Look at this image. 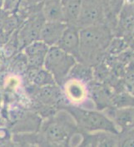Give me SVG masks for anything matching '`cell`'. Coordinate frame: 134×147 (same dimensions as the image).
Segmentation results:
<instances>
[{
  "label": "cell",
  "instance_id": "obj_4",
  "mask_svg": "<svg viewBox=\"0 0 134 147\" xmlns=\"http://www.w3.org/2000/svg\"><path fill=\"white\" fill-rule=\"evenodd\" d=\"M108 8L103 0H82L77 26L79 28L107 23Z\"/></svg>",
  "mask_w": 134,
  "mask_h": 147
},
{
  "label": "cell",
  "instance_id": "obj_6",
  "mask_svg": "<svg viewBox=\"0 0 134 147\" xmlns=\"http://www.w3.org/2000/svg\"><path fill=\"white\" fill-rule=\"evenodd\" d=\"M75 125L70 121H65L63 117L56 118L47 124L45 135L48 142L55 145H63L69 140L75 131Z\"/></svg>",
  "mask_w": 134,
  "mask_h": 147
},
{
  "label": "cell",
  "instance_id": "obj_19",
  "mask_svg": "<svg viewBox=\"0 0 134 147\" xmlns=\"http://www.w3.org/2000/svg\"><path fill=\"white\" fill-rule=\"evenodd\" d=\"M118 146H134V127L119 132Z\"/></svg>",
  "mask_w": 134,
  "mask_h": 147
},
{
  "label": "cell",
  "instance_id": "obj_15",
  "mask_svg": "<svg viewBox=\"0 0 134 147\" xmlns=\"http://www.w3.org/2000/svg\"><path fill=\"white\" fill-rule=\"evenodd\" d=\"M66 86V94L71 101L80 102L85 99L87 96V88L84 86L83 82L72 79Z\"/></svg>",
  "mask_w": 134,
  "mask_h": 147
},
{
  "label": "cell",
  "instance_id": "obj_23",
  "mask_svg": "<svg viewBox=\"0 0 134 147\" xmlns=\"http://www.w3.org/2000/svg\"><path fill=\"white\" fill-rule=\"evenodd\" d=\"M4 1H5V0H0V8H3Z\"/></svg>",
  "mask_w": 134,
  "mask_h": 147
},
{
  "label": "cell",
  "instance_id": "obj_2",
  "mask_svg": "<svg viewBox=\"0 0 134 147\" xmlns=\"http://www.w3.org/2000/svg\"><path fill=\"white\" fill-rule=\"evenodd\" d=\"M68 111L77 126L83 133L108 131L119 134L118 129L114 122L105 113L77 107H68Z\"/></svg>",
  "mask_w": 134,
  "mask_h": 147
},
{
  "label": "cell",
  "instance_id": "obj_22",
  "mask_svg": "<svg viewBox=\"0 0 134 147\" xmlns=\"http://www.w3.org/2000/svg\"><path fill=\"white\" fill-rule=\"evenodd\" d=\"M126 71H134V51L129 62L126 65Z\"/></svg>",
  "mask_w": 134,
  "mask_h": 147
},
{
  "label": "cell",
  "instance_id": "obj_3",
  "mask_svg": "<svg viewBox=\"0 0 134 147\" xmlns=\"http://www.w3.org/2000/svg\"><path fill=\"white\" fill-rule=\"evenodd\" d=\"M78 62L74 57L67 53L58 46L49 47L46 55L43 68L54 78L57 85H63L72 67Z\"/></svg>",
  "mask_w": 134,
  "mask_h": 147
},
{
  "label": "cell",
  "instance_id": "obj_12",
  "mask_svg": "<svg viewBox=\"0 0 134 147\" xmlns=\"http://www.w3.org/2000/svg\"><path fill=\"white\" fill-rule=\"evenodd\" d=\"M63 22L68 25H76L79 21L82 0H61Z\"/></svg>",
  "mask_w": 134,
  "mask_h": 147
},
{
  "label": "cell",
  "instance_id": "obj_8",
  "mask_svg": "<svg viewBox=\"0 0 134 147\" xmlns=\"http://www.w3.org/2000/svg\"><path fill=\"white\" fill-rule=\"evenodd\" d=\"M49 47L42 41L38 40L24 47L27 64L31 69H39L43 67V63Z\"/></svg>",
  "mask_w": 134,
  "mask_h": 147
},
{
  "label": "cell",
  "instance_id": "obj_17",
  "mask_svg": "<svg viewBox=\"0 0 134 147\" xmlns=\"http://www.w3.org/2000/svg\"><path fill=\"white\" fill-rule=\"evenodd\" d=\"M60 92L54 85L42 86L39 92L41 101L45 104H54L59 101Z\"/></svg>",
  "mask_w": 134,
  "mask_h": 147
},
{
  "label": "cell",
  "instance_id": "obj_24",
  "mask_svg": "<svg viewBox=\"0 0 134 147\" xmlns=\"http://www.w3.org/2000/svg\"><path fill=\"white\" fill-rule=\"evenodd\" d=\"M132 36H133V38L134 39V29H133V35H132Z\"/></svg>",
  "mask_w": 134,
  "mask_h": 147
},
{
  "label": "cell",
  "instance_id": "obj_11",
  "mask_svg": "<svg viewBox=\"0 0 134 147\" xmlns=\"http://www.w3.org/2000/svg\"><path fill=\"white\" fill-rule=\"evenodd\" d=\"M68 24L64 22H47L40 32L39 40L48 47L56 46Z\"/></svg>",
  "mask_w": 134,
  "mask_h": 147
},
{
  "label": "cell",
  "instance_id": "obj_1",
  "mask_svg": "<svg viewBox=\"0 0 134 147\" xmlns=\"http://www.w3.org/2000/svg\"><path fill=\"white\" fill-rule=\"evenodd\" d=\"M113 37V31L108 23L80 28L79 62L91 67L101 63Z\"/></svg>",
  "mask_w": 134,
  "mask_h": 147
},
{
  "label": "cell",
  "instance_id": "obj_25",
  "mask_svg": "<svg viewBox=\"0 0 134 147\" xmlns=\"http://www.w3.org/2000/svg\"><path fill=\"white\" fill-rule=\"evenodd\" d=\"M43 1H45V0H39V3H43Z\"/></svg>",
  "mask_w": 134,
  "mask_h": 147
},
{
  "label": "cell",
  "instance_id": "obj_21",
  "mask_svg": "<svg viewBox=\"0 0 134 147\" xmlns=\"http://www.w3.org/2000/svg\"><path fill=\"white\" fill-rule=\"evenodd\" d=\"M122 80L125 88L134 95V71H126Z\"/></svg>",
  "mask_w": 134,
  "mask_h": 147
},
{
  "label": "cell",
  "instance_id": "obj_10",
  "mask_svg": "<svg viewBox=\"0 0 134 147\" xmlns=\"http://www.w3.org/2000/svg\"><path fill=\"white\" fill-rule=\"evenodd\" d=\"M83 146H118V134L108 131L86 133L83 136Z\"/></svg>",
  "mask_w": 134,
  "mask_h": 147
},
{
  "label": "cell",
  "instance_id": "obj_7",
  "mask_svg": "<svg viewBox=\"0 0 134 147\" xmlns=\"http://www.w3.org/2000/svg\"><path fill=\"white\" fill-rule=\"evenodd\" d=\"M67 53L72 55L79 62L80 59V28L76 25H68L57 43Z\"/></svg>",
  "mask_w": 134,
  "mask_h": 147
},
{
  "label": "cell",
  "instance_id": "obj_5",
  "mask_svg": "<svg viewBox=\"0 0 134 147\" xmlns=\"http://www.w3.org/2000/svg\"><path fill=\"white\" fill-rule=\"evenodd\" d=\"M45 23L46 19L43 14L42 8L32 14L25 23L22 25L18 32V46L24 48L32 42L39 40L40 32Z\"/></svg>",
  "mask_w": 134,
  "mask_h": 147
},
{
  "label": "cell",
  "instance_id": "obj_26",
  "mask_svg": "<svg viewBox=\"0 0 134 147\" xmlns=\"http://www.w3.org/2000/svg\"><path fill=\"white\" fill-rule=\"evenodd\" d=\"M133 127H134V124H133Z\"/></svg>",
  "mask_w": 134,
  "mask_h": 147
},
{
  "label": "cell",
  "instance_id": "obj_14",
  "mask_svg": "<svg viewBox=\"0 0 134 147\" xmlns=\"http://www.w3.org/2000/svg\"><path fill=\"white\" fill-rule=\"evenodd\" d=\"M72 79L79 81L83 83H89L94 78V70L93 67L83 62H77L72 67L69 75Z\"/></svg>",
  "mask_w": 134,
  "mask_h": 147
},
{
  "label": "cell",
  "instance_id": "obj_16",
  "mask_svg": "<svg viewBox=\"0 0 134 147\" xmlns=\"http://www.w3.org/2000/svg\"><path fill=\"white\" fill-rule=\"evenodd\" d=\"M32 72L33 73L32 75V81L35 85L39 86H45L55 85V80L49 73L47 70L44 68L42 69H32Z\"/></svg>",
  "mask_w": 134,
  "mask_h": 147
},
{
  "label": "cell",
  "instance_id": "obj_20",
  "mask_svg": "<svg viewBox=\"0 0 134 147\" xmlns=\"http://www.w3.org/2000/svg\"><path fill=\"white\" fill-rule=\"evenodd\" d=\"M18 25H19V18H18V16L12 13H9L3 23V32H4L6 33H11L18 27Z\"/></svg>",
  "mask_w": 134,
  "mask_h": 147
},
{
  "label": "cell",
  "instance_id": "obj_13",
  "mask_svg": "<svg viewBox=\"0 0 134 147\" xmlns=\"http://www.w3.org/2000/svg\"><path fill=\"white\" fill-rule=\"evenodd\" d=\"M42 12L47 22H63L61 0L43 1Z\"/></svg>",
  "mask_w": 134,
  "mask_h": 147
},
{
  "label": "cell",
  "instance_id": "obj_18",
  "mask_svg": "<svg viewBox=\"0 0 134 147\" xmlns=\"http://www.w3.org/2000/svg\"><path fill=\"white\" fill-rule=\"evenodd\" d=\"M128 46V42L126 39L122 37H113L111 40L110 44L108 47L107 53L108 54L112 55V56H117L122 51L127 49Z\"/></svg>",
  "mask_w": 134,
  "mask_h": 147
},
{
  "label": "cell",
  "instance_id": "obj_9",
  "mask_svg": "<svg viewBox=\"0 0 134 147\" xmlns=\"http://www.w3.org/2000/svg\"><path fill=\"white\" fill-rule=\"evenodd\" d=\"M106 115L114 122L119 132L131 128L134 124V107L115 108L110 107L106 109Z\"/></svg>",
  "mask_w": 134,
  "mask_h": 147
}]
</instances>
